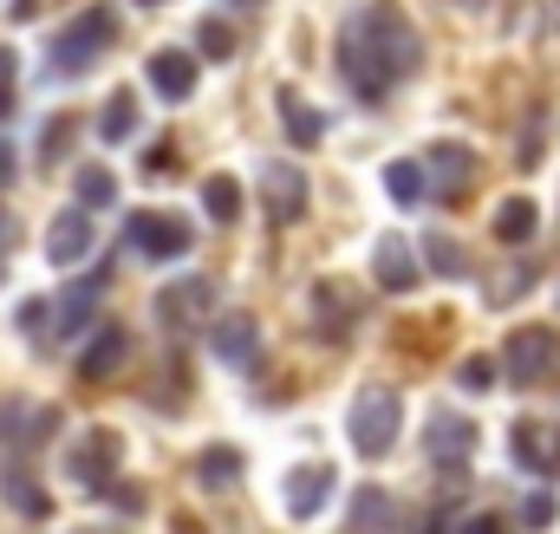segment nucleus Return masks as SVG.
Instances as JSON below:
<instances>
[{"instance_id": "1", "label": "nucleus", "mask_w": 560, "mask_h": 534, "mask_svg": "<svg viewBox=\"0 0 560 534\" xmlns=\"http://www.w3.org/2000/svg\"><path fill=\"white\" fill-rule=\"evenodd\" d=\"M418 66H423V39L392 0H378V7H365L339 26V72L365 105L392 98Z\"/></svg>"}, {"instance_id": "2", "label": "nucleus", "mask_w": 560, "mask_h": 534, "mask_svg": "<svg viewBox=\"0 0 560 534\" xmlns=\"http://www.w3.org/2000/svg\"><path fill=\"white\" fill-rule=\"evenodd\" d=\"M398 430H405V404H398V392H385V385L359 392V398H352V410H346V437H352V450H359L365 463L392 456Z\"/></svg>"}, {"instance_id": "3", "label": "nucleus", "mask_w": 560, "mask_h": 534, "mask_svg": "<svg viewBox=\"0 0 560 534\" xmlns=\"http://www.w3.org/2000/svg\"><path fill=\"white\" fill-rule=\"evenodd\" d=\"M112 33H118L112 7H85V13H79V20L52 39V53H46V59H52V72H59V79H79V72H85V66L112 46Z\"/></svg>"}, {"instance_id": "4", "label": "nucleus", "mask_w": 560, "mask_h": 534, "mask_svg": "<svg viewBox=\"0 0 560 534\" xmlns=\"http://www.w3.org/2000/svg\"><path fill=\"white\" fill-rule=\"evenodd\" d=\"M555 333H548V326H515V333H509V346H502V372H509V385H522V392H528V385H541V379H548V372H555Z\"/></svg>"}, {"instance_id": "5", "label": "nucleus", "mask_w": 560, "mask_h": 534, "mask_svg": "<svg viewBox=\"0 0 560 534\" xmlns=\"http://www.w3.org/2000/svg\"><path fill=\"white\" fill-rule=\"evenodd\" d=\"M131 242L150 262H183L189 242H196V229L183 216H170V209H143V216H131Z\"/></svg>"}, {"instance_id": "6", "label": "nucleus", "mask_w": 560, "mask_h": 534, "mask_svg": "<svg viewBox=\"0 0 560 534\" xmlns=\"http://www.w3.org/2000/svg\"><path fill=\"white\" fill-rule=\"evenodd\" d=\"M423 456H430L436 469H463V463L476 456V423L456 417V410H430V423H423Z\"/></svg>"}, {"instance_id": "7", "label": "nucleus", "mask_w": 560, "mask_h": 534, "mask_svg": "<svg viewBox=\"0 0 560 534\" xmlns=\"http://www.w3.org/2000/svg\"><path fill=\"white\" fill-rule=\"evenodd\" d=\"M215 306V280H202V274H189V280H170L163 293H156V320L170 326V333H189V326H202V313Z\"/></svg>"}, {"instance_id": "8", "label": "nucleus", "mask_w": 560, "mask_h": 534, "mask_svg": "<svg viewBox=\"0 0 560 534\" xmlns=\"http://www.w3.org/2000/svg\"><path fill=\"white\" fill-rule=\"evenodd\" d=\"M261 202H268V222L293 229L306 216V170L293 163H261Z\"/></svg>"}, {"instance_id": "9", "label": "nucleus", "mask_w": 560, "mask_h": 534, "mask_svg": "<svg viewBox=\"0 0 560 534\" xmlns=\"http://www.w3.org/2000/svg\"><path fill=\"white\" fill-rule=\"evenodd\" d=\"M509 456H515L522 469H535V476H560V430L541 423V417H522V423L509 430Z\"/></svg>"}, {"instance_id": "10", "label": "nucleus", "mask_w": 560, "mask_h": 534, "mask_svg": "<svg viewBox=\"0 0 560 534\" xmlns=\"http://www.w3.org/2000/svg\"><path fill=\"white\" fill-rule=\"evenodd\" d=\"M92 235H98V229H92V209H85V202H79V209H59L52 229H46V262L79 267L85 255H92Z\"/></svg>"}, {"instance_id": "11", "label": "nucleus", "mask_w": 560, "mask_h": 534, "mask_svg": "<svg viewBox=\"0 0 560 534\" xmlns=\"http://www.w3.org/2000/svg\"><path fill=\"white\" fill-rule=\"evenodd\" d=\"M326 496H332V469H326V463H300V469H287L280 502H287L293 522H313V515L326 509Z\"/></svg>"}, {"instance_id": "12", "label": "nucleus", "mask_w": 560, "mask_h": 534, "mask_svg": "<svg viewBox=\"0 0 560 534\" xmlns=\"http://www.w3.org/2000/svg\"><path fill=\"white\" fill-rule=\"evenodd\" d=\"M209 352H215L222 365H255V352H261V326H255L248 313H229V320L209 326Z\"/></svg>"}, {"instance_id": "13", "label": "nucleus", "mask_w": 560, "mask_h": 534, "mask_svg": "<svg viewBox=\"0 0 560 534\" xmlns=\"http://www.w3.org/2000/svg\"><path fill=\"white\" fill-rule=\"evenodd\" d=\"M112 463H118V437H112V430H92V437L66 456V469H72L79 489H105V483H112Z\"/></svg>"}, {"instance_id": "14", "label": "nucleus", "mask_w": 560, "mask_h": 534, "mask_svg": "<svg viewBox=\"0 0 560 534\" xmlns=\"http://www.w3.org/2000/svg\"><path fill=\"white\" fill-rule=\"evenodd\" d=\"M372 274H378L385 293H411V280H418V255H411V242H405V235H378V248H372Z\"/></svg>"}, {"instance_id": "15", "label": "nucleus", "mask_w": 560, "mask_h": 534, "mask_svg": "<svg viewBox=\"0 0 560 534\" xmlns=\"http://www.w3.org/2000/svg\"><path fill=\"white\" fill-rule=\"evenodd\" d=\"M150 85H156V98L183 105V98L196 92V59H189V53H176V46L150 53Z\"/></svg>"}, {"instance_id": "16", "label": "nucleus", "mask_w": 560, "mask_h": 534, "mask_svg": "<svg viewBox=\"0 0 560 534\" xmlns=\"http://www.w3.org/2000/svg\"><path fill=\"white\" fill-rule=\"evenodd\" d=\"M125 352H131V333H125V326H98V339L79 352V379H92V385L112 379V372L125 365Z\"/></svg>"}, {"instance_id": "17", "label": "nucleus", "mask_w": 560, "mask_h": 534, "mask_svg": "<svg viewBox=\"0 0 560 534\" xmlns=\"http://www.w3.org/2000/svg\"><path fill=\"white\" fill-rule=\"evenodd\" d=\"M385 196H392L398 209H418L423 196H430V170H423V156H398V163H385Z\"/></svg>"}, {"instance_id": "18", "label": "nucleus", "mask_w": 560, "mask_h": 534, "mask_svg": "<svg viewBox=\"0 0 560 534\" xmlns=\"http://www.w3.org/2000/svg\"><path fill=\"white\" fill-rule=\"evenodd\" d=\"M423 170H436V183H443V189H463V183H469V170H476V150H463V143H450V137H443V143H430V150H423Z\"/></svg>"}, {"instance_id": "19", "label": "nucleus", "mask_w": 560, "mask_h": 534, "mask_svg": "<svg viewBox=\"0 0 560 534\" xmlns=\"http://www.w3.org/2000/svg\"><path fill=\"white\" fill-rule=\"evenodd\" d=\"M98 293H105V274H92V280H79L66 300H59V333L72 339V333H85V320H92V306H98Z\"/></svg>"}, {"instance_id": "20", "label": "nucleus", "mask_w": 560, "mask_h": 534, "mask_svg": "<svg viewBox=\"0 0 560 534\" xmlns=\"http://www.w3.org/2000/svg\"><path fill=\"white\" fill-rule=\"evenodd\" d=\"M280 118H287V137H293V143H306V150H313V143L326 137L319 112H313V105H306V98H300L293 85H280Z\"/></svg>"}, {"instance_id": "21", "label": "nucleus", "mask_w": 560, "mask_h": 534, "mask_svg": "<svg viewBox=\"0 0 560 534\" xmlns=\"http://www.w3.org/2000/svg\"><path fill=\"white\" fill-rule=\"evenodd\" d=\"M242 476V450H229V443H209L202 456H196V483L202 489H229Z\"/></svg>"}, {"instance_id": "22", "label": "nucleus", "mask_w": 560, "mask_h": 534, "mask_svg": "<svg viewBox=\"0 0 560 534\" xmlns=\"http://www.w3.org/2000/svg\"><path fill=\"white\" fill-rule=\"evenodd\" d=\"M202 209H209V222H242V183L235 176H209L202 183Z\"/></svg>"}, {"instance_id": "23", "label": "nucleus", "mask_w": 560, "mask_h": 534, "mask_svg": "<svg viewBox=\"0 0 560 534\" xmlns=\"http://www.w3.org/2000/svg\"><path fill=\"white\" fill-rule=\"evenodd\" d=\"M131 131H138V98H131V92H112V98H105V118H98V137H105V143H125Z\"/></svg>"}, {"instance_id": "24", "label": "nucleus", "mask_w": 560, "mask_h": 534, "mask_svg": "<svg viewBox=\"0 0 560 534\" xmlns=\"http://www.w3.org/2000/svg\"><path fill=\"white\" fill-rule=\"evenodd\" d=\"M398 522V502L385 489H359L352 496V529H392Z\"/></svg>"}, {"instance_id": "25", "label": "nucleus", "mask_w": 560, "mask_h": 534, "mask_svg": "<svg viewBox=\"0 0 560 534\" xmlns=\"http://www.w3.org/2000/svg\"><path fill=\"white\" fill-rule=\"evenodd\" d=\"M495 235H502V242H528V235H535V202H528V196H509V202L495 209Z\"/></svg>"}, {"instance_id": "26", "label": "nucleus", "mask_w": 560, "mask_h": 534, "mask_svg": "<svg viewBox=\"0 0 560 534\" xmlns=\"http://www.w3.org/2000/svg\"><path fill=\"white\" fill-rule=\"evenodd\" d=\"M423 262H430V274H450V280H463V248H456L450 235H423Z\"/></svg>"}, {"instance_id": "27", "label": "nucleus", "mask_w": 560, "mask_h": 534, "mask_svg": "<svg viewBox=\"0 0 560 534\" xmlns=\"http://www.w3.org/2000/svg\"><path fill=\"white\" fill-rule=\"evenodd\" d=\"M79 202H85V209H112V202H118L112 170H79Z\"/></svg>"}, {"instance_id": "28", "label": "nucleus", "mask_w": 560, "mask_h": 534, "mask_svg": "<svg viewBox=\"0 0 560 534\" xmlns=\"http://www.w3.org/2000/svg\"><path fill=\"white\" fill-rule=\"evenodd\" d=\"M196 46H202V59H229V53H235V33H229L222 20H202V26H196Z\"/></svg>"}, {"instance_id": "29", "label": "nucleus", "mask_w": 560, "mask_h": 534, "mask_svg": "<svg viewBox=\"0 0 560 534\" xmlns=\"http://www.w3.org/2000/svg\"><path fill=\"white\" fill-rule=\"evenodd\" d=\"M456 385H463V392H495V359H482V352L463 359V365H456Z\"/></svg>"}, {"instance_id": "30", "label": "nucleus", "mask_w": 560, "mask_h": 534, "mask_svg": "<svg viewBox=\"0 0 560 534\" xmlns=\"http://www.w3.org/2000/svg\"><path fill=\"white\" fill-rule=\"evenodd\" d=\"M7 502H13V509H26V515H46V496H33V489H26V476H7Z\"/></svg>"}, {"instance_id": "31", "label": "nucleus", "mask_w": 560, "mask_h": 534, "mask_svg": "<svg viewBox=\"0 0 560 534\" xmlns=\"http://www.w3.org/2000/svg\"><path fill=\"white\" fill-rule=\"evenodd\" d=\"M522 522H528V529H548V522H555V496H528V502H522Z\"/></svg>"}, {"instance_id": "32", "label": "nucleus", "mask_w": 560, "mask_h": 534, "mask_svg": "<svg viewBox=\"0 0 560 534\" xmlns=\"http://www.w3.org/2000/svg\"><path fill=\"white\" fill-rule=\"evenodd\" d=\"M13 176H20V156H13V143H7V137H0V189H7V183H13Z\"/></svg>"}, {"instance_id": "33", "label": "nucleus", "mask_w": 560, "mask_h": 534, "mask_svg": "<svg viewBox=\"0 0 560 534\" xmlns=\"http://www.w3.org/2000/svg\"><path fill=\"white\" fill-rule=\"evenodd\" d=\"M39 320H46V300H26V306H20V326L39 333Z\"/></svg>"}, {"instance_id": "34", "label": "nucleus", "mask_w": 560, "mask_h": 534, "mask_svg": "<svg viewBox=\"0 0 560 534\" xmlns=\"http://www.w3.org/2000/svg\"><path fill=\"white\" fill-rule=\"evenodd\" d=\"M7 79H13V53H0V112H7Z\"/></svg>"}, {"instance_id": "35", "label": "nucleus", "mask_w": 560, "mask_h": 534, "mask_svg": "<svg viewBox=\"0 0 560 534\" xmlns=\"http://www.w3.org/2000/svg\"><path fill=\"white\" fill-rule=\"evenodd\" d=\"M0 248H13V216L0 209Z\"/></svg>"}, {"instance_id": "36", "label": "nucleus", "mask_w": 560, "mask_h": 534, "mask_svg": "<svg viewBox=\"0 0 560 534\" xmlns=\"http://www.w3.org/2000/svg\"><path fill=\"white\" fill-rule=\"evenodd\" d=\"M143 7H156V0H143Z\"/></svg>"}]
</instances>
